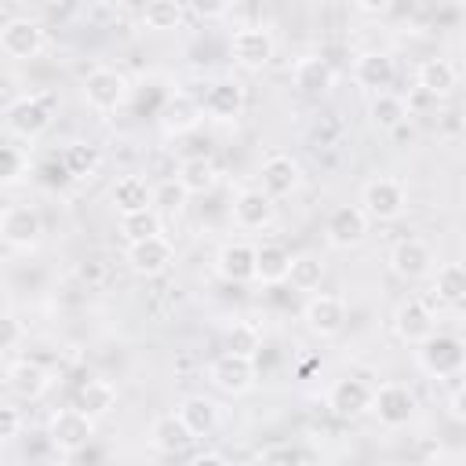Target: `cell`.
<instances>
[{
  "label": "cell",
  "instance_id": "8992f818",
  "mask_svg": "<svg viewBox=\"0 0 466 466\" xmlns=\"http://www.w3.org/2000/svg\"><path fill=\"white\" fill-rule=\"evenodd\" d=\"M415 411H419V400H415L411 386H404V382H382V386H375V397H371V411L368 415H375L379 426L400 430V426H408L415 419Z\"/></svg>",
  "mask_w": 466,
  "mask_h": 466
},
{
  "label": "cell",
  "instance_id": "f35d334b",
  "mask_svg": "<svg viewBox=\"0 0 466 466\" xmlns=\"http://www.w3.org/2000/svg\"><path fill=\"white\" fill-rule=\"evenodd\" d=\"M120 233H124L127 244L160 233V215H157V208H146V211H135V215H120Z\"/></svg>",
  "mask_w": 466,
  "mask_h": 466
},
{
  "label": "cell",
  "instance_id": "30bf717a",
  "mask_svg": "<svg viewBox=\"0 0 466 466\" xmlns=\"http://www.w3.org/2000/svg\"><path fill=\"white\" fill-rule=\"evenodd\" d=\"M273 51H277V44H273L269 29H262V25H240L233 33V40H229L233 62L240 69H248V73H262L273 62Z\"/></svg>",
  "mask_w": 466,
  "mask_h": 466
},
{
  "label": "cell",
  "instance_id": "d590c367",
  "mask_svg": "<svg viewBox=\"0 0 466 466\" xmlns=\"http://www.w3.org/2000/svg\"><path fill=\"white\" fill-rule=\"evenodd\" d=\"M226 350L240 357H258L262 350V328L255 320H233L226 331Z\"/></svg>",
  "mask_w": 466,
  "mask_h": 466
},
{
  "label": "cell",
  "instance_id": "e0dca14e",
  "mask_svg": "<svg viewBox=\"0 0 466 466\" xmlns=\"http://www.w3.org/2000/svg\"><path fill=\"white\" fill-rule=\"evenodd\" d=\"M4 382H7V390H11L18 400H40V397L51 390L55 375H51V371H47L40 360L18 357V360H11V364H7Z\"/></svg>",
  "mask_w": 466,
  "mask_h": 466
},
{
  "label": "cell",
  "instance_id": "ffe728a7",
  "mask_svg": "<svg viewBox=\"0 0 466 466\" xmlns=\"http://www.w3.org/2000/svg\"><path fill=\"white\" fill-rule=\"evenodd\" d=\"M204 113L208 120L215 124H237L244 116V106H248V95L237 80H215L208 91H204Z\"/></svg>",
  "mask_w": 466,
  "mask_h": 466
},
{
  "label": "cell",
  "instance_id": "484cf974",
  "mask_svg": "<svg viewBox=\"0 0 466 466\" xmlns=\"http://www.w3.org/2000/svg\"><path fill=\"white\" fill-rule=\"evenodd\" d=\"M393 76H397V66H393V58L386 51H364L353 62V80L360 87H368L371 95L375 91H386L393 84Z\"/></svg>",
  "mask_w": 466,
  "mask_h": 466
},
{
  "label": "cell",
  "instance_id": "8d00e7d4",
  "mask_svg": "<svg viewBox=\"0 0 466 466\" xmlns=\"http://www.w3.org/2000/svg\"><path fill=\"white\" fill-rule=\"evenodd\" d=\"M29 175V149L18 146V142H7L0 149V186H18L22 178Z\"/></svg>",
  "mask_w": 466,
  "mask_h": 466
},
{
  "label": "cell",
  "instance_id": "5b68a950",
  "mask_svg": "<svg viewBox=\"0 0 466 466\" xmlns=\"http://www.w3.org/2000/svg\"><path fill=\"white\" fill-rule=\"evenodd\" d=\"M360 208L368 211L371 222H393L408 208V186L393 175H379L360 189Z\"/></svg>",
  "mask_w": 466,
  "mask_h": 466
},
{
  "label": "cell",
  "instance_id": "f1b7e54d",
  "mask_svg": "<svg viewBox=\"0 0 466 466\" xmlns=\"http://www.w3.org/2000/svg\"><path fill=\"white\" fill-rule=\"evenodd\" d=\"M404 116H408V102H404L400 95H393V91H375V95H371V102H368V120H371L379 131L400 127Z\"/></svg>",
  "mask_w": 466,
  "mask_h": 466
},
{
  "label": "cell",
  "instance_id": "6da1fadb",
  "mask_svg": "<svg viewBox=\"0 0 466 466\" xmlns=\"http://www.w3.org/2000/svg\"><path fill=\"white\" fill-rule=\"evenodd\" d=\"M95 437V415H87L80 404L73 408H58L51 419H47V441L58 455L73 459L76 451H84Z\"/></svg>",
  "mask_w": 466,
  "mask_h": 466
},
{
  "label": "cell",
  "instance_id": "7bdbcfd3",
  "mask_svg": "<svg viewBox=\"0 0 466 466\" xmlns=\"http://www.w3.org/2000/svg\"><path fill=\"white\" fill-rule=\"evenodd\" d=\"M18 342H22V324H18V317L7 309V313H4V350L15 353Z\"/></svg>",
  "mask_w": 466,
  "mask_h": 466
},
{
  "label": "cell",
  "instance_id": "d6986e66",
  "mask_svg": "<svg viewBox=\"0 0 466 466\" xmlns=\"http://www.w3.org/2000/svg\"><path fill=\"white\" fill-rule=\"evenodd\" d=\"M393 331H397L400 342L419 346V342H426L437 331V317H433V309L422 299H404L393 309Z\"/></svg>",
  "mask_w": 466,
  "mask_h": 466
},
{
  "label": "cell",
  "instance_id": "9c48e42d",
  "mask_svg": "<svg viewBox=\"0 0 466 466\" xmlns=\"http://www.w3.org/2000/svg\"><path fill=\"white\" fill-rule=\"evenodd\" d=\"M124 262H127L131 273H138L146 280L149 277H164L171 269V262H175V244L164 233H153L146 240H131L127 251H124Z\"/></svg>",
  "mask_w": 466,
  "mask_h": 466
},
{
  "label": "cell",
  "instance_id": "3957f363",
  "mask_svg": "<svg viewBox=\"0 0 466 466\" xmlns=\"http://www.w3.org/2000/svg\"><path fill=\"white\" fill-rule=\"evenodd\" d=\"M80 95H84V102H87L95 113H116V109H124L127 98H131V80H127L120 69H113V66H95V69L84 76Z\"/></svg>",
  "mask_w": 466,
  "mask_h": 466
},
{
  "label": "cell",
  "instance_id": "4316f807",
  "mask_svg": "<svg viewBox=\"0 0 466 466\" xmlns=\"http://www.w3.org/2000/svg\"><path fill=\"white\" fill-rule=\"evenodd\" d=\"M415 84H419L426 95L444 98V95H451V87L459 84V69H455V62L433 55V58H422V62H419V69H415Z\"/></svg>",
  "mask_w": 466,
  "mask_h": 466
},
{
  "label": "cell",
  "instance_id": "b9f144b4",
  "mask_svg": "<svg viewBox=\"0 0 466 466\" xmlns=\"http://www.w3.org/2000/svg\"><path fill=\"white\" fill-rule=\"evenodd\" d=\"M186 4H189V11L197 18H222L233 0H186Z\"/></svg>",
  "mask_w": 466,
  "mask_h": 466
},
{
  "label": "cell",
  "instance_id": "f6af8a7d",
  "mask_svg": "<svg viewBox=\"0 0 466 466\" xmlns=\"http://www.w3.org/2000/svg\"><path fill=\"white\" fill-rule=\"evenodd\" d=\"M353 7L364 15H386L393 7V0H353Z\"/></svg>",
  "mask_w": 466,
  "mask_h": 466
},
{
  "label": "cell",
  "instance_id": "7402d4cb",
  "mask_svg": "<svg viewBox=\"0 0 466 466\" xmlns=\"http://www.w3.org/2000/svg\"><path fill=\"white\" fill-rule=\"evenodd\" d=\"M193 441H197V437H193V430L182 422L178 411L157 415V419L149 422V448L160 451V455H182V451H189Z\"/></svg>",
  "mask_w": 466,
  "mask_h": 466
},
{
  "label": "cell",
  "instance_id": "7dc6e473",
  "mask_svg": "<svg viewBox=\"0 0 466 466\" xmlns=\"http://www.w3.org/2000/svg\"><path fill=\"white\" fill-rule=\"evenodd\" d=\"M193 462H197V466H204V462H222V455H211V451H208V455H197Z\"/></svg>",
  "mask_w": 466,
  "mask_h": 466
},
{
  "label": "cell",
  "instance_id": "e575fe53",
  "mask_svg": "<svg viewBox=\"0 0 466 466\" xmlns=\"http://www.w3.org/2000/svg\"><path fill=\"white\" fill-rule=\"evenodd\" d=\"M288 280H291V288H299V291H317L320 280H324V262H320L317 255H309V251L291 255Z\"/></svg>",
  "mask_w": 466,
  "mask_h": 466
},
{
  "label": "cell",
  "instance_id": "1f68e13d",
  "mask_svg": "<svg viewBox=\"0 0 466 466\" xmlns=\"http://www.w3.org/2000/svg\"><path fill=\"white\" fill-rule=\"evenodd\" d=\"M433 291H437L441 302L462 306L466 302V262H444L433 273Z\"/></svg>",
  "mask_w": 466,
  "mask_h": 466
},
{
  "label": "cell",
  "instance_id": "bcb514c9",
  "mask_svg": "<svg viewBox=\"0 0 466 466\" xmlns=\"http://www.w3.org/2000/svg\"><path fill=\"white\" fill-rule=\"evenodd\" d=\"M116 4H120L124 11H138V15H142V11H146L153 0H116Z\"/></svg>",
  "mask_w": 466,
  "mask_h": 466
},
{
  "label": "cell",
  "instance_id": "2e32d148",
  "mask_svg": "<svg viewBox=\"0 0 466 466\" xmlns=\"http://www.w3.org/2000/svg\"><path fill=\"white\" fill-rule=\"evenodd\" d=\"M371 397H375V386H368L364 379L350 375V379H335L328 386V408L339 415V419H360L371 411Z\"/></svg>",
  "mask_w": 466,
  "mask_h": 466
},
{
  "label": "cell",
  "instance_id": "d6a6232c",
  "mask_svg": "<svg viewBox=\"0 0 466 466\" xmlns=\"http://www.w3.org/2000/svg\"><path fill=\"white\" fill-rule=\"evenodd\" d=\"M178 415H182V422L193 430V437H208V433L218 426V408H215V400H208V397H186V400L178 404Z\"/></svg>",
  "mask_w": 466,
  "mask_h": 466
},
{
  "label": "cell",
  "instance_id": "4dcf8cb0",
  "mask_svg": "<svg viewBox=\"0 0 466 466\" xmlns=\"http://www.w3.org/2000/svg\"><path fill=\"white\" fill-rule=\"evenodd\" d=\"M288 269H291V251L277 240H266L258 244V284H284L288 280Z\"/></svg>",
  "mask_w": 466,
  "mask_h": 466
},
{
  "label": "cell",
  "instance_id": "cb8c5ba5",
  "mask_svg": "<svg viewBox=\"0 0 466 466\" xmlns=\"http://www.w3.org/2000/svg\"><path fill=\"white\" fill-rule=\"evenodd\" d=\"M229 211H233V226H240V229H266L273 222V197L262 186L240 189Z\"/></svg>",
  "mask_w": 466,
  "mask_h": 466
},
{
  "label": "cell",
  "instance_id": "52a82bcc",
  "mask_svg": "<svg viewBox=\"0 0 466 466\" xmlns=\"http://www.w3.org/2000/svg\"><path fill=\"white\" fill-rule=\"evenodd\" d=\"M208 379L218 393H229V397H244L255 390L258 382V371H255V357H240V353H222L211 360L208 368Z\"/></svg>",
  "mask_w": 466,
  "mask_h": 466
},
{
  "label": "cell",
  "instance_id": "ab89813d",
  "mask_svg": "<svg viewBox=\"0 0 466 466\" xmlns=\"http://www.w3.org/2000/svg\"><path fill=\"white\" fill-rule=\"evenodd\" d=\"M258 459H262V462H306V459H313V451H306V448H288V444H273V448H262Z\"/></svg>",
  "mask_w": 466,
  "mask_h": 466
},
{
  "label": "cell",
  "instance_id": "7c38bea8",
  "mask_svg": "<svg viewBox=\"0 0 466 466\" xmlns=\"http://www.w3.org/2000/svg\"><path fill=\"white\" fill-rule=\"evenodd\" d=\"M47 47V33L33 18H7L0 29V51L15 62H29Z\"/></svg>",
  "mask_w": 466,
  "mask_h": 466
},
{
  "label": "cell",
  "instance_id": "60d3db41",
  "mask_svg": "<svg viewBox=\"0 0 466 466\" xmlns=\"http://www.w3.org/2000/svg\"><path fill=\"white\" fill-rule=\"evenodd\" d=\"M18 430H22L18 408H15V404H4V408H0V444H11V441L18 437Z\"/></svg>",
  "mask_w": 466,
  "mask_h": 466
},
{
  "label": "cell",
  "instance_id": "ac0fdd59",
  "mask_svg": "<svg viewBox=\"0 0 466 466\" xmlns=\"http://www.w3.org/2000/svg\"><path fill=\"white\" fill-rule=\"evenodd\" d=\"M258 186H262L273 200L291 197V193L302 186V167H299V160H295L291 153H269V157L262 160V167H258Z\"/></svg>",
  "mask_w": 466,
  "mask_h": 466
},
{
  "label": "cell",
  "instance_id": "5bb4252c",
  "mask_svg": "<svg viewBox=\"0 0 466 466\" xmlns=\"http://www.w3.org/2000/svg\"><path fill=\"white\" fill-rule=\"evenodd\" d=\"M302 320H306V328H309L313 335L331 339V335H339L342 324H346V299L335 295V291H313V295L306 299V306H302Z\"/></svg>",
  "mask_w": 466,
  "mask_h": 466
},
{
  "label": "cell",
  "instance_id": "c3c4849f",
  "mask_svg": "<svg viewBox=\"0 0 466 466\" xmlns=\"http://www.w3.org/2000/svg\"><path fill=\"white\" fill-rule=\"evenodd\" d=\"M462 124H466V109H462Z\"/></svg>",
  "mask_w": 466,
  "mask_h": 466
},
{
  "label": "cell",
  "instance_id": "836d02e7",
  "mask_svg": "<svg viewBox=\"0 0 466 466\" xmlns=\"http://www.w3.org/2000/svg\"><path fill=\"white\" fill-rule=\"evenodd\" d=\"M58 160H62V167L69 171V178H87V175L98 171L102 153H98V146H91V142H69Z\"/></svg>",
  "mask_w": 466,
  "mask_h": 466
},
{
  "label": "cell",
  "instance_id": "44dd1931",
  "mask_svg": "<svg viewBox=\"0 0 466 466\" xmlns=\"http://www.w3.org/2000/svg\"><path fill=\"white\" fill-rule=\"evenodd\" d=\"M204 116H208V113H204V102L193 98V95H186V91H178V95H171V98L164 102V109H160V127H164V135L178 138V135L197 131Z\"/></svg>",
  "mask_w": 466,
  "mask_h": 466
},
{
  "label": "cell",
  "instance_id": "f546056e",
  "mask_svg": "<svg viewBox=\"0 0 466 466\" xmlns=\"http://www.w3.org/2000/svg\"><path fill=\"white\" fill-rule=\"evenodd\" d=\"M76 404H80L87 415L102 419V415H109V411L116 408V386H113L109 379H84L80 390H76Z\"/></svg>",
  "mask_w": 466,
  "mask_h": 466
},
{
  "label": "cell",
  "instance_id": "8fae6325",
  "mask_svg": "<svg viewBox=\"0 0 466 466\" xmlns=\"http://www.w3.org/2000/svg\"><path fill=\"white\" fill-rule=\"evenodd\" d=\"M368 211L360 204H339L331 208V215L324 218V240L335 251H350L368 237Z\"/></svg>",
  "mask_w": 466,
  "mask_h": 466
},
{
  "label": "cell",
  "instance_id": "9a60e30c",
  "mask_svg": "<svg viewBox=\"0 0 466 466\" xmlns=\"http://www.w3.org/2000/svg\"><path fill=\"white\" fill-rule=\"evenodd\" d=\"M390 269L400 277V280H426L430 273H433V266H437V258H433V248L426 244V240H415V237H404V240H397L393 248H390Z\"/></svg>",
  "mask_w": 466,
  "mask_h": 466
},
{
  "label": "cell",
  "instance_id": "d4e9b609",
  "mask_svg": "<svg viewBox=\"0 0 466 466\" xmlns=\"http://www.w3.org/2000/svg\"><path fill=\"white\" fill-rule=\"evenodd\" d=\"M291 80H295L299 95H306V98H320V95H328V91L335 87V69L328 66V58H320V55H306V58L295 62Z\"/></svg>",
  "mask_w": 466,
  "mask_h": 466
},
{
  "label": "cell",
  "instance_id": "74e56055",
  "mask_svg": "<svg viewBox=\"0 0 466 466\" xmlns=\"http://www.w3.org/2000/svg\"><path fill=\"white\" fill-rule=\"evenodd\" d=\"M142 22L153 29V33H175L182 25V0H153L146 11H142Z\"/></svg>",
  "mask_w": 466,
  "mask_h": 466
},
{
  "label": "cell",
  "instance_id": "83f0119b",
  "mask_svg": "<svg viewBox=\"0 0 466 466\" xmlns=\"http://www.w3.org/2000/svg\"><path fill=\"white\" fill-rule=\"evenodd\" d=\"M178 182L189 197H204L218 186V167H215L211 157H186L178 164Z\"/></svg>",
  "mask_w": 466,
  "mask_h": 466
},
{
  "label": "cell",
  "instance_id": "ee69618b",
  "mask_svg": "<svg viewBox=\"0 0 466 466\" xmlns=\"http://www.w3.org/2000/svg\"><path fill=\"white\" fill-rule=\"evenodd\" d=\"M448 411H451L455 422H466V382L448 397Z\"/></svg>",
  "mask_w": 466,
  "mask_h": 466
},
{
  "label": "cell",
  "instance_id": "277c9868",
  "mask_svg": "<svg viewBox=\"0 0 466 466\" xmlns=\"http://www.w3.org/2000/svg\"><path fill=\"white\" fill-rule=\"evenodd\" d=\"M4 127L18 142H33L51 127V98L47 95H22L7 102L4 109Z\"/></svg>",
  "mask_w": 466,
  "mask_h": 466
},
{
  "label": "cell",
  "instance_id": "ba28073f",
  "mask_svg": "<svg viewBox=\"0 0 466 466\" xmlns=\"http://www.w3.org/2000/svg\"><path fill=\"white\" fill-rule=\"evenodd\" d=\"M0 237L11 251H33L44 240V218L33 204H11L0 215Z\"/></svg>",
  "mask_w": 466,
  "mask_h": 466
},
{
  "label": "cell",
  "instance_id": "4fadbf2b",
  "mask_svg": "<svg viewBox=\"0 0 466 466\" xmlns=\"http://www.w3.org/2000/svg\"><path fill=\"white\" fill-rule=\"evenodd\" d=\"M215 273L226 284H251L258 277V244L248 240H226L215 255Z\"/></svg>",
  "mask_w": 466,
  "mask_h": 466
},
{
  "label": "cell",
  "instance_id": "603a6c76",
  "mask_svg": "<svg viewBox=\"0 0 466 466\" xmlns=\"http://www.w3.org/2000/svg\"><path fill=\"white\" fill-rule=\"evenodd\" d=\"M109 204L116 215H135V211L157 208V189L142 175H120L109 189Z\"/></svg>",
  "mask_w": 466,
  "mask_h": 466
},
{
  "label": "cell",
  "instance_id": "7a4b0ae2",
  "mask_svg": "<svg viewBox=\"0 0 466 466\" xmlns=\"http://www.w3.org/2000/svg\"><path fill=\"white\" fill-rule=\"evenodd\" d=\"M419 368L430 379H455L466 371V342L448 331H433L426 342H419Z\"/></svg>",
  "mask_w": 466,
  "mask_h": 466
}]
</instances>
